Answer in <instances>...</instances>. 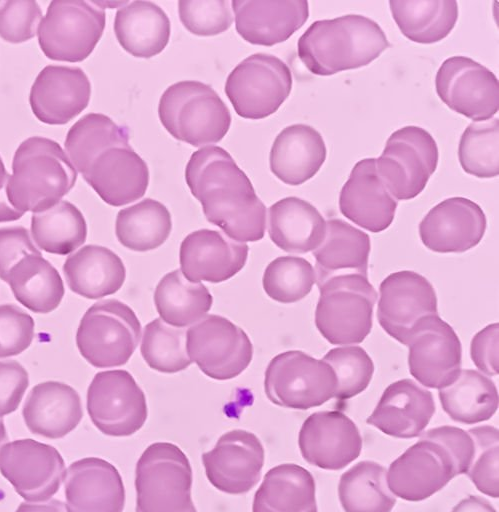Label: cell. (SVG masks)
<instances>
[{"label":"cell","instance_id":"1","mask_svg":"<svg viewBox=\"0 0 499 512\" xmlns=\"http://www.w3.org/2000/svg\"><path fill=\"white\" fill-rule=\"evenodd\" d=\"M185 180L206 219L230 239L243 243L264 237L265 205L225 149L207 146L193 152L185 168Z\"/></svg>","mask_w":499,"mask_h":512},{"label":"cell","instance_id":"2","mask_svg":"<svg viewBox=\"0 0 499 512\" xmlns=\"http://www.w3.org/2000/svg\"><path fill=\"white\" fill-rule=\"evenodd\" d=\"M473 453L467 431L447 425L430 429L390 464L388 487L404 500H424L455 476L466 474Z\"/></svg>","mask_w":499,"mask_h":512},{"label":"cell","instance_id":"3","mask_svg":"<svg viewBox=\"0 0 499 512\" xmlns=\"http://www.w3.org/2000/svg\"><path fill=\"white\" fill-rule=\"evenodd\" d=\"M388 47L377 22L348 14L313 22L299 38L297 52L311 73L328 76L366 66Z\"/></svg>","mask_w":499,"mask_h":512},{"label":"cell","instance_id":"4","mask_svg":"<svg viewBox=\"0 0 499 512\" xmlns=\"http://www.w3.org/2000/svg\"><path fill=\"white\" fill-rule=\"evenodd\" d=\"M6 187L9 203L21 213L51 208L75 185L77 171L61 146L34 136L17 148Z\"/></svg>","mask_w":499,"mask_h":512},{"label":"cell","instance_id":"5","mask_svg":"<svg viewBox=\"0 0 499 512\" xmlns=\"http://www.w3.org/2000/svg\"><path fill=\"white\" fill-rule=\"evenodd\" d=\"M158 115L164 128L177 140L194 147L223 139L231 125V114L208 84L180 81L162 94Z\"/></svg>","mask_w":499,"mask_h":512},{"label":"cell","instance_id":"6","mask_svg":"<svg viewBox=\"0 0 499 512\" xmlns=\"http://www.w3.org/2000/svg\"><path fill=\"white\" fill-rule=\"evenodd\" d=\"M192 481L190 462L177 445H149L136 465V512H197Z\"/></svg>","mask_w":499,"mask_h":512},{"label":"cell","instance_id":"7","mask_svg":"<svg viewBox=\"0 0 499 512\" xmlns=\"http://www.w3.org/2000/svg\"><path fill=\"white\" fill-rule=\"evenodd\" d=\"M315 324L333 345L361 343L372 328L377 292L367 276L345 274L318 286Z\"/></svg>","mask_w":499,"mask_h":512},{"label":"cell","instance_id":"8","mask_svg":"<svg viewBox=\"0 0 499 512\" xmlns=\"http://www.w3.org/2000/svg\"><path fill=\"white\" fill-rule=\"evenodd\" d=\"M141 324L134 311L117 299L94 303L83 315L76 334L79 352L97 368L121 366L134 353Z\"/></svg>","mask_w":499,"mask_h":512},{"label":"cell","instance_id":"9","mask_svg":"<svg viewBox=\"0 0 499 512\" xmlns=\"http://www.w3.org/2000/svg\"><path fill=\"white\" fill-rule=\"evenodd\" d=\"M105 22V11L93 1L54 0L39 24L40 48L52 60L83 61L100 40Z\"/></svg>","mask_w":499,"mask_h":512},{"label":"cell","instance_id":"10","mask_svg":"<svg viewBox=\"0 0 499 512\" xmlns=\"http://www.w3.org/2000/svg\"><path fill=\"white\" fill-rule=\"evenodd\" d=\"M337 381L332 367L298 350L276 355L265 371L268 399L281 407L307 410L334 397Z\"/></svg>","mask_w":499,"mask_h":512},{"label":"cell","instance_id":"11","mask_svg":"<svg viewBox=\"0 0 499 512\" xmlns=\"http://www.w3.org/2000/svg\"><path fill=\"white\" fill-rule=\"evenodd\" d=\"M438 157L430 133L418 126H405L388 138L381 156L375 159L376 170L396 200H409L424 190Z\"/></svg>","mask_w":499,"mask_h":512},{"label":"cell","instance_id":"12","mask_svg":"<svg viewBox=\"0 0 499 512\" xmlns=\"http://www.w3.org/2000/svg\"><path fill=\"white\" fill-rule=\"evenodd\" d=\"M292 88L290 68L278 57L255 53L228 75L225 93L235 112L246 119H263L275 113Z\"/></svg>","mask_w":499,"mask_h":512},{"label":"cell","instance_id":"13","mask_svg":"<svg viewBox=\"0 0 499 512\" xmlns=\"http://www.w3.org/2000/svg\"><path fill=\"white\" fill-rule=\"evenodd\" d=\"M191 361L210 378L229 380L250 364L253 346L243 329L215 314L205 315L186 332Z\"/></svg>","mask_w":499,"mask_h":512},{"label":"cell","instance_id":"14","mask_svg":"<svg viewBox=\"0 0 499 512\" xmlns=\"http://www.w3.org/2000/svg\"><path fill=\"white\" fill-rule=\"evenodd\" d=\"M87 410L105 435L122 437L137 432L147 419L144 392L126 370L98 372L87 391Z\"/></svg>","mask_w":499,"mask_h":512},{"label":"cell","instance_id":"15","mask_svg":"<svg viewBox=\"0 0 499 512\" xmlns=\"http://www.w3.org/2000/svg\"><path fill=\"white\" fill-rule=\"evenodd\" d=\"M440 99L453 111L480 122L499 109V83L495 74L466 56H453L439 67L435 78Z\"/></svg>","mask_w":499,"mask_h":512},{"label":"cell","instance_id":"16","mask_svg":"<svg viewBox=\"0 0 499 512\" xmlns=\"http://www.w3.org/2000/svg\"><path fill=\"white\" fill-rule=\"evenodd\" d=\"M0 472L25 500H49L60 488L64 460L51 445L19 439L0 449Z\"/></svg>","mask_w":499,"mask_h":512},{"label":"cell","instance_id":"17","mask_svg":"<svg viewBox=\"0 0 499 512\" xmlns=\"http://www.w3.org/2000/svg\"><path fill=\"white\" fill-rule=\"evenodd\" d=\"M377 318L387 334L407 345L418 324L438 314L437 297L431 283L414 271H398L380 284Z\"/></svg>","mask_w":499,"mask_h":512},{"label":"cell","instance_id":"18","mask_svg":"<svg viewBox=\"0 0 499 512\" xmlns=\"http://www.w3.org/2000/svg\"><path fill=\"white\" fill-rule=\"evenodd\" d=\"M407 346L410 373L425 387L444 388L461 371L460 340L453 328L438 314L424 318L418 324Z\"/></svg>","mask_w":499,"mask_h":512},{"label":"cell","instance_id":"19","mask_svg":"<svg viewBox=\"0 0 499 512\" xmlns=\"http://www.w3.org/2000/svg\"><path fill=\"white\" fill-rule=\"evenodd\" d=\"M264 448L259 438L246 430L223 434L214 448L202 454L209 482L228 494L250 491L260 480Z\"/></svg>","mask_w":499,"mask_h":512},{"label":"cell","instance_id":"20","mask_svg":"<svg viewBox=\"0 0 499 512\" xmlns=\"http://www.w3.org/2000/svg\"><path fill=\"white\" fill-rule=\"evenodd\" d=\"M298 444L311 465L339 470L354 461L362 449L356 424L340 411H319L303 422Z\"/></svg>","mask_w":499,"mask_h":512},{"label":"cell","instance_id":"21","mask_svg":"<svg viewBox=\"0 0 499 512\" xmlns=\"http://www.w3.org/2000/svg\"><path fill=\"white\" fill-rule=\"evenodd\" d=\"M82 176L105 203L116 207L143 197L149 184L148 166L129 142L103 149Z\"/></svg>","mask_w":499,"mask_h":512},{"label":"cell","instance_id":"22","mask_svg":"<svg viewBox=\"0 0 499 512\" xmlns=\"http://www.w3.org/2000/svg\"><path fill=\"white\" fill-rule=\"evenodd\" d=\"M481 207L464 197L445 199L419 224L423 244L438 253H461L475 247L486 230Z\"/></svg>","mask_w":499,"mask_h":512},{"label":"cell","instance_id":"23","mask_svg":"<svg viewBox=\"0 0 499 512\" xmlns=\"http://www.w3.org/2000/svg\"><path fill=\"white\" fill-rule=\"evenodd\" d=\"M90 95V81L81 68L49 65L36 77L29 102L41 122L61 125L87 107Z\"/></svg>","mask_w":499,"mask_h":512},{"label":"cell","instance_id":"24","mask_svg":"<svg viewBox=\"0 0 499 512\" xmlns=\"http://www.w3.org/2000/svg\"><path fill=\"white\" fill-rule=\"evenodd\" d=\"M67 512H122L125 489L108 461L87 457L70 464L65 474Z\"/></svg>","mask_w":499,"mask_h":512},{"label":"cell","instance_id":"25","mask_svg":"<svg viewBox=\"0 0 499 512\" xmlns=\"http://www.w3.org/2000/svg\"><path fill=\"white\" fill-rule=\"evenodd\" d=\"M248 250L247 244L236 242L219 231L197 230L181 243V272L191 282H223L244 267Z\"/></svg>","mask_w":499,"mask_h":512},{"label":"cell","instance_id":"26","mask_svg":"<svg viewBox=\"0 0 499 512\" xmlns=\"http://www.w3.org/2000/svg\"><path fill=\"white\" fill-rule=\"evenodd\" d=\"M397 203L378 175L375 158H366L355 164L339 196L341 213L373 233L391 225Z\"/></svg>","mask_w":499,"mask_h":512},{"label":"cell","instance_id":"27","mask_svg":"<svg viewBox=\"0 0 499 512\" xmlns=\"http://www.w3.org/2000/svg\"><path fill=\"white\" fill-rule=\"evenodd\" d=\"M238 34L255 45L286 41L309 17L306 0H234L231 2Z\"/></svg>","mask_w":499,"mask_h":512},{"label":"cell","instance_id":"28","mask_svg":"<svg viewBox=\"0 0 499 512\" xmlns=\"http://www.w3.org/2000/svg\"><path fill=\"white\" fill-rule=\"evenodd\" d=\"M435 413L432 393L410 379L398 380L383 392L367 423L397 438L422 434Z\"/></svg>","mask_w":499,"mask_h":512},{"label":"cell","instance_id":"29","mask_svg":"<svg viewBox=\"0 0 499 512\" xmlns=\"http://www.w3.org/2000/svg\"><path fill=\"white\" fill-rule=\"evenodd\" d=\"M22 415L33 434L58 439L76 428L83 410L75 389L62 382L47 381L37 384L29 392Z\"/></svg>","mask_w":499,"mask_h":512},{"label":"cell","instance_id":"30","mask_svg":"<svg viewBox=\"0 0 499 512\" xmlns=\"http://www.w3.org/2000/svg\"><path fill=\"white\" fill-rule=\"evenodd\" d=\"M326 154L325 142L316 129L293 124L276 136L270 151V170L285 184L300 185L319 171Z\"/></svg>","mask_w":499,"mask_h":512},{"label":"cell","instance_id":"31","mask_svg":"<svg viewBox=\"0 0 499 512\" xmlns=\"http://www.w3.org/2000/svg\"><path fill=\"white\" fill-rule=\"evenodd\" d=\"M268 233L273 243L285 252L307 253L323 242L326 221L309 202L286 197L270 206Z\"/></svg>","mask_w":499,"mask_h":512},{"label":"cell","instance_id":"32","mask_svg":"<svg viewBox=\"0 0 499 512\" xmlns=\"http://www.w3.org/2000/svg\"><path fill=\"white\" fill-rule=\"evenodd\" d=\"M370 238L341 219L326 222V235L313 251L317 286L331 277L345 274L367 276Z\"/></svg>","mask_w":499,"mask_h":512},{"label":"cell","instance_id":"33","mask_svg":"<svg viewBox=\"0 0 499 512\" xmlns=\"http://www.w3.org/2000/svg\"><path fill=\"white\" fill-rule=\"evenodd\" d=\"M63 272L69 288L88 299L116 293L126 277L121 258L99 245H86L68 256Z\"/></svg>","mask_w":499,"mask_h":512},{"label":"cell","instance_id":"34","mask_svg":"<svg viewBox=\"0 0 499 512\" xmlns=\"http://www.w3.org/2000/svg\"><path fill=\"white\" fill-rule=\"evenodd\" d=\"M114 32L125 51L134 57L150 58L168 44L170 21L153 2L128 1L116 12Z\"/></svg>","mask_w":499,"mask_h":512},{"label":"cell","instance_id":"35","mask_svg":"<svg viewBox=\"0 0 499 512\" xmlns=\"http://www.w3.org/2000/svg\"><path fill=\"white\" fill-rule=\"evenodd\" d=\"M252 512H317L313 476L293 463L271 468L255 492Z\"/></svg>","mask_w":499,"mask_h":512},{"label":"cell","instance_id":"36","mask_svg":"<svg viewBox=\"0 0 499 512\" xmlns=\"http://www.w3.org/2000/svg\"><path fill=\"white\" fill-rule=\"evenodd\" d=\"M7 283L18 302L35 313L56 309L65 292L56 268L39 254L23 257L10 270Z\"/></svg>","mask_w":499,"mask_h":512},{"label":"cell","instance_id":"37","mask_svg":"<svg viewBox=\"0 0 499 512\" xmlns=\"http://www.w3.org/2000/svg\"><path fill=\"white\" fill-rule=\"evenodd\" d=\"M443 410L456 422L475 424L490 419L498 408L494 382L473 369L461 370L448 386L439 389Z\"/></svg>","mask_w":499,"mask_h":512},{"label":"cell","instance_id":"38","mask_svg":"<svg viewBox=\"0 0 499 512\" xmlns=\"http://www.w3.org/2000/svg\"><path fill=\"white\" fill-rule=\"evenodd\" d=\"M390 10L400 31L409 40L431 44L444 39L458 19L454 0H391Z\"/></svg>","mask_w":499,"mask_h":512},{"label":"cell","instance_id":"39","mask_svg":"<svg viewBox=\"0 0 499 512\" xmlns=\"http://www.w3.org/2000/svg\"><path fill=\"white\" fill-rule=\"evenodd\" d=\"M154 303L163 321L182 328L202 319L210 310L213 297L206 286L187 280L177 269L159 281Z\"/></svg>","mask_w":499,"mask_h":512},{"label":"cell","instance_id":"40","mask_svg":"<svg viewBox=\"0 0 499 512\" xmlns=\"http://www.w3.org/2000/svg\"><path fill=\"white\" fill-rule=\"evenodd\" d=\"M338 495L345 512H390L396 503L387 470L374 461H361L343 473Z\"/></svg>","mask_w":499,"mask_h":512},{"label":"cell","instance_id":"41","mask_svg":"<svg viewBox=\"0 0 499 512\" xmlns=\"http://www.w3.org/2000/svg\"><path fill=\"white\" fill-rule=\"evenodd\" d=\"M171 228L168 209L159 201L145 198L118 212L115 233L124 247L145 252L161 246L169 237Z\"/></svg>","mask_w":499,"mask_h":512},{"label":"cell","instance_id":"42","mask_svg":"<svg viewBox=\"0 0 499 512\" xmlns=\"http://www.w3.org/2000/svg\"><path fill=\"white\" fill-rule=\"evenodd\" d=\"M31 234L42 250L66 255L85 242L87 225L75 205L61 200L51 208L32 215Z\"/></svg>","mask_w":499,"mask_h":512},{"label":"cell","instance_id":"43","mask_svg":"<svg viewBox=\"0 0 499 512\" xmlns=\"http://www.w3.org/2000/svg\"><path fill=\"white\" fill-rule=\"evenodd\" d=\"M128 142L129 133L125 126L116 124L104 114L90 113L84 115L69 129L65 149L74 168L83 174L103 149Z\"/></svg>","mask_w":499,"mask_h":512},{"label":"cell","instance_id":"44","mask_svg":"<svg viewBox=\"0 0 499 512\" xmlns=\"http://www.w3.org/2000/svg\"><path fill=\"white\" fill-rule=\"evenodd\" d=\"M186 332L157 318L144 327L140 351L148 366L162 373L186 369L191 359L186 349Z\"/></svg>","mask_w":499,"mask_h":512},{"label":"cell","instance_id":"45","mask_svg":"<svg viewBox=\"0 0 499 512\" xmlns=\"http://www.w3.org/2000/svg\"><path fill=\"white\" fill-rule=\"evenodd\" d=\"M498 118L472 122L464 130L458 158L463 170L478 178H492L499 174Z\"/></svg>","mask_w":499,"mask_h":512},{"label":"cell","instance_id":"46","mask_svg":"<svg viewBox=\"0 0 499 512\" xmlns=\"http://www.w3.org/2000/svg\"><path fill=\"white\" fill-rule=\"evenodd\" d=\"M262 283L273 300L293 303L309 294L315 283V271L304 258L281 256L268 264Z\"/></svg>","mask_w":499,"mask_h":512},{"label":"cell","instance_id":"47","mask_svg":"<svg viewBox=\"0 0 499 512\" xmlns=\"http://www.w3.org/2000/svg\"><path fill=\"white\" fill-rule=\"evenodd\" d=\"M329 364L336 375L338 400L350 399L369 385L374 364L368 353L358 346L338 347L329 350L322 359Z\"/></svg>","mask_w":499,"mask_h":512},{"label":"cell","instance_id":"48","mask_svg":"<svg viewBox=\"0 0 499 512\" xmlns=\"http://www.w3.org/2000/svg\"><path fill=\"white\" fill-rule=\"evenodd\" d=\"M467 432L473 439L474 453L466 474L479 491L496 498L499 496L498 429L483 425Z\"/></svg>","mask_w":499,"mask_h":512},{"label":"cell","instance_id":"49","mask_svg":"<svg viewBox=\"0 0 499 512\" xmlns=\"http://www.w3.org/2000/svg\"><path fill=\"white\" fill-rule=\"evenodd\" d=\"M228 0H180L179 18L192 34L213 36L225 32L233 17Z\"/></svg>","mask_w":499,"mask_h":512},{"label":"cell","instance_id":"50","mask_svg":"<svg viewBox=\"0 0 499 512\" xmlns=\"http://www.w3.org/2000/svg\"><path fill=\"white\" fill-rule=\"evenodd\" d=\"M42 20V10L36 1H0V37L10 43L33 38Z\"/></svg>","mask_w":499,"mask_h":512},{"label":"cell","instance_id":"51","mask_svg":"<svg viewBox=\"0 0 499 512\" xmlns=\"http://www.w3.org/2000/svg\"><path fill=\"white\" fill-rule=\"evenodd\" d=\"M34 336V320L14 304L0 305V358L26 350Z\"/></svg>","mask_w":499,"mask_h":512},{"label":"cell","instance_id":"52","mask_svg":"<svg viewBox=\"0 0 499 512\" xmlns=\"http://www.w3.org/2000/svg\"><path fill=\"white\" fill-rule=\"evenodd\" d=\"M41 252L22 226L0 228V279L7 282L10 270L25 256Z\"/></svg>","mask_w":499,"mask_h":512},{"label":"cell","instance_id":"53","mask_svg":"<svg viewBox=\"0 0 499 512\" xmlns=\"http://www.w3.org/2000/svg\"><path fill=\"white\" fill-rule=\"evenodd\" d=\"M28 385V373L19 362L0 361V418L18 408Z\"/></svg>","mask_w":499,"mask_h":512},{"label":"cell","instance_id":"54","mask_svg":"<svg viewBox=\"0 0 499 512\" xmlns=\"http://www.w3.org/2000/svg\"><path fill=\"white\" fill-rule=\"evenodd\" d=\"M471 359L488 376L498 374V323L479 331L471 341Z\"/></svg>","mask_w":499,"mask_h":512},{"label":"cell","instance_id":"55","mask_svg":"<svg viewBox=\"0 0 499 512\" xmlns=\"http://www.w3.org/2000/svg\"><path fill=\"white\" fill-rule=\"evenodd\" d=\"M9 174L0 157V222L14 221L23 216V213L17 211L11 206L6 194Z\"/></svg>","mask_w":499,"mask_h":512},{"label":"cell","instance_id":"56","mask_svg":"<svg viewBox=\"0 0 499 512\" xmlns=\"http://www.w3.org/2000/svg\"><path fill=\"white\" fill-rule=\"evenodd\" d=\"M451 512H496V510L486 499L470 495L461 500Z\"/></svg>","mask_w":499,"mask_h":512},{"label":"cell","instance_id":"57","mask_svg":"<svg viewBox=\"0 0 499 512\" xmlns=\"http://www.w3.org/2000/svg\"><path fill=\"white\" fill-rule=\"evenodd\" d=\"M15 512H67L65 504L57 499L44 503L22 502Z\"/></svg>","mask_w":499,"mask_h":512},{"label":"cell","instance_id":"58","mask_svg":"<svg viewBox=\"0 0 499 512\" xmlns=\"http://www.w3.org/2000/svg\"><path fill=\"white\" fill-rule=\"evenodd\" d=\"M7 439H8V436H7L6 428L4 425V421L2 418H0V449L7 442Z\"/></svg>","mask_w":499,"mask_h":512}]
</instances>
